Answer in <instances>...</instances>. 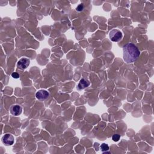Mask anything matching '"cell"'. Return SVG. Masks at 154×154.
Listing matches in <instances>:
<instances>
[{
	"label": "cell",
	"mask_w": 154,
	"mask_h": 154,
	"mask_svg": "<svg viewBox=\"0 0 154 154\" xmlns=\"http://www.w3.org/2000/svg\"><path fill=\"white\" fill-rule=\"evenodd\" d=\"M100 149L102 152H106L109 150V146L106 143H103L100 146Z\"/></svg>",
	"instance_id": "obj_8"
},
{
	"label": "cell",
	"mask_w": 154,
	"mask_h": 154,
	"mask_svg": "<svg viewBox=\"0 0 154 154\" xmlns=\"http://www.w3.org/2000/svg\"><path fill=\"white\" fill-rule=\"evenodd\" d=\"M30 64V60L27 58H20L17 64V67L21 70H24L26 69Z\"/></svg>",
	"instance_id": "obj_5"
},
{
	"label": "cell",
	"mask_w": 154,
	"mask_h": 154,
	"mask_svg": "<svg viewBox=\"0 0 154 154\" xmlns=\"http://www.w3.org/2000/svg\"><path fill=\"white\" fill-rule=\"evenodd\" d=\"M49 96V93L45 90H40L35 94V97L38 100H45Z\"/></svg>",
	"instance_id": "obj_6"
},
{
	"label": "cell",
	"mask_w": 154,
	"mask_h": 154,
	"mask_svg": "<svg viewBox=\"0 0 154 154\" xmlns=\"http://www.w3.org/2000/svg\"><path fill=\"white\" fill-rule=\"evenodd\" d=\"M90 81L88 79H85L84 78H82L79 81V83H78V84L77 85V89L78 90H83V89L85 88L86 87H88L90 85Z\"/></svg>",
	"instance_id": "obj_7"
},
{
	"label": "cell",
	"mask_w": 154,
	"mask_h": 154,
	"mask_svg": "<svg viewBox=\"0 0 154 154\" xmlns=\"http://www.w3.org/2000/svg\"><path fill=\"white\" fill-rule=\"evenodd\" d=\"M11 76L13 78H15V79H17L19 78V75L16 73V72H13L12 74H11Z\"/></svg>",
	"instance_id": "obj_11"
},
{
	"label": "cell",
	"mask_w": 154,
	"mask_h": 154,
	"mask_svg": "<svg viewBox=\"0 0 154 154\" xmlns=\"http://www.w3.org/2000/svg\"><path fill=\"white\" fill-rule=\"evenodd\" d=\"M84 4H79V5L77 6V7L76 8V10L77 11L80 12V11H82L84 10Z\"/></svg>",
	"instance_id": "obj_10"
},
{
	"label": "cell",
	"mask_w": 154,
	"mask_h": 154,
	"mask_svg": "<svg viewBox=\"0 0 154 154\" xmlns=\"http://www.w3.org/2000/svg\"><path fill=\"white\" fill-rule=\"evenodd\" d=\"M2 142L5 146H9L13 144L14 141V138L13 135L11 134H6L2 137Z\"/></svg>",
	"instance_id": "obj_3"
},
{
	"label": "cell",
	"mask_w": 154,
	"mask_h": 154,
	"mask_svg": "<svg viewBox=\"0 0 154 154\" xmlns=\"http://www.w3.org/2000/svg\"><path fill=\"white\" fill-rule=\"evenodd\" d=\"M109 35L110 40L114 42H119L120 40H122L123 37L122 32L119 29H112L109 32Z\"/></svg>",
	"instance_id": "obj_2"
},
{
	"label": "cell",
	"mask_w": 154,
	"mask_h": 154,
	"mask_svg": "<svg viewBox=\"0 0 154 154\" xmlns=\"http://www.w3.org/2000/svg\"><path fill=\"white\" fill-rule=\"evenodd\" d=\"M10 113L14 116H18L21 114L22 112V108L20 105L17 104H13L10 108Z\"/></svg>",
	"instance_id": "obj_4"
},
{
	"label": "cell",
	"mask_w": 154,
	"mask_h": 154,
	"mask_svg": "<svg viewBox=\"0 0 154 154\" xmlns=\"http://www.w3.org/2000/svg\"><path fill=\"white\" fill-rule=\"evenodd\" d=\"M120 135L119 134H114L112 137V140L114 141H118L120 139Z\"/></svg>",
	"instance_id": "obj_9"
},
{
	"label": "cell",
	"mask_w": 154,
	"mask_h": 154,
	"mask_svg": "<svg viewBox=\"0 0 154 154\" xmlns=\"http://www.w3.org/2000/svg\"><path fill=\"white\" fill-rule=\"evenodd\" d=\"M140 55L138 48L133 43H128L123 47V58L126 63H132L136 61Z\"/></svg>",
	"instance_id": "obj_1"
}]
</instances>
